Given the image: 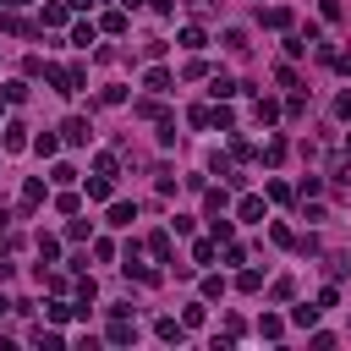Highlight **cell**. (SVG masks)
<instances>
[{
	"label": "cell",
	"mask_w": 351,
	"mask_h": 351,
	"mask_svg": "<svg viewBox=\"0 0 351 351\" xmlns=\"http://www.w3.org/2000/svg\"><path fill=\"white\" fill-rule=\"evenodd\" d=\"M55 148H60V137H55V132H38V137H33V154H44V159H49Z\"/></svg>",
	"instance_id": "12"
},
{
	"label": "cell",
	"mask_w": 351,
	"mask_h": 351,
	"mask_svg": "<svg viewBox=\"0 0 351 351\" xmlns=\"http://www.w3.org/2000/svg\"><path fill=\"white\" fill-rule=\"evenodd\" d=\"M335 115H340V121H351V93H340V99H335Z\"/></svg>",
	"instance_id": "32"
},
{
	"label": "cell",
	"mask_w": 351,
	"mask_h": 351,
	"mask_svg": "<svg viewBox=\"0 0 351 351\" xmlns=\"http://www.w3.org/2000/svg\"><path fill=\"white\" fill-rule=\"evenodd\" d=\"M208 115H214L208 104H192V110H186V121H192V126H208Z\"/></svg>",
	"instance_id": "28"
},
{
	"label": "cell",
	"mask_w": 351,
	"mask_h": 351,
	"mask_svg": "<svg viewBox=\"0 0 351 351\" xmlns=\"http://www.w3.org/2000/svg\"><path fill=\"white\" fill-rule=\"evenodd\" d=\"M104 33H126V5L121 11H104Z\"/></svg>",
	"instance_id": "17"
},
{
	"label": "cell",
	"mask_w": 351,
	"mask_h": 351,
	"mask_svg": "<svg viewBox=\"0 0 351 351\" xmlns=\"http://www.w3.org/2000/svg\"><path fill=\"white\" fill-rule=\"evenodd\" d=\"M49 181H55V186H71V181H77V170H71V165H55V170H49Z\"/></svg>",
	"instance_id": "26"
},
{
	"label": "cell",
	"mask_w": 351,
	"mask_h": 351,
	"mask_svg": "<svg viewBox=\"0 0 351 351\" xmlns=\"http://www.w3.org/2000/svg\"><path fill=\"white\" fill-rule=\"evenodd\" d=\"M148 252H154L159 263H170V236H165V230H154V236H148Z\"/></svg>",
	"instance_id": "9"
},
{
	"label": "cell",
	"mask_w": 351,
	"mask_h": 351,
	"mask_svg": "<svg viewBox=\"0 0 351 351\" xmlns=\"http://www.w3.org/2000/svg\"><path fill=\"white\" fill-rule=\"evenodd\" d=\"M38 258L55 263V258H60V241H55V236H38Z\"/></svg>",
	"instance_id": "20"
},
{
	"label": "cell",
	"mask_w": 351,
	"mask_h": 351,
	"mask_svg": "<svg viewBox=\"0 0 351 351\" xmlns=\"http://www.w3.org/2000/svg\"><path fill=\"white\" fill-rule=\"evenodd\" d=\"M38 203H44V181H27V186H22V208H27V214H33V208H38Z\"/></svg>",
	"instance_id": "8"
},
{
	"label": "cell",
	"mask_w": 351,
	"mask_h": 351,
	"mask_svg": "<svg viewBox=\"0 0 351 351\" xmlns=\"http://www.w3.org/2000/svg\"><path fill=\"white\" fill-rule=\"evenodd\" d=\"M181 324H186V329H197V324H203V302H192V307L181 313Z\"/></svg>",
	"instance_id": "31"
},
{
	"label": "cell",
	"mask_w": 351,
	"mask_h": 351,
	"mask_svg": "<svg viewBox=\"0 0 351 351\" xmlns=\"http://www.w3.org/2000/svg\"><path fill=\"white\" fill-rule=\"evenodd\" d=\"M176 38H181V44H186V49H203V44H208V33H203V27H197V22H186V27H181V33H176Z\"/></svg>",
	"instance_id": "5"
},
{
	"label": "cell",
	"mask_w": 351,
	"mask_h": 351,
	"mask_svg": "<svg viewBox=\"0 0 351 351\" xmlns=\"http://www.w3.org/2000/svg\"><path fill=\"white\" fill-rule=\"evenodd\" d=\"M132 219H137L132 203H110V225H132Z\"/></svg>",
	"instance_id": "15"
},
{
	"label": "cell",
	"mask_w": 351,
	"mask_h": 351,
	"mask_svg": "<svg viewBox=\"0 0 351 351\" xmlns=\"http://www.w3.org/2000/svg\"><path fill=\"white\" fill-rule=\"evenodd\" d=\"M225 49H230V55H247V33L230 27V33H225Z\"/></svg>",
	"instance_id": "18"
},
{
	"label": "cell",
	"mask_w": 351,
	"mask_h": 351,
	"mask_svg": "<svg viewBox=\"0 0 351 351\" xmlns=\"http://www.w3.org/2000/svg\"><path fill=\"white\" fill-rule=\"evenodd\" d=\"M346 159H351V137H346Z\"/></svg>",
	"instance_id": "40"
},
{
	"label": "cell",
	"mask_w": 351,
	"mask_h": 351,
	"mask_svg": "<svg viewBox=\"0 0 351 351\" xmlns=\"http://www.w3.org/2000/svg\"><path fill=\"white\" fill-rule=\"evenodd\" d=\"M143 88H148V93H170V88H176V77H170L165 66H154V71L143 77Z\"/></svg>",
	"instance_id": "3"
},
{
	"label": "cell",
	"mask_w": 351,
	"mask_h": 351,
	"mask_svg": "<svg viewBox=\"0 0 351 351\" xmlns=\"http://www.w3.org/2000/svg\"><path fill=\"white\" fill-rule=\"evenodd\" d=\"M154 11H159V16H170V11H176V0H154Z\"/></svg>",
	"instance_id": "33"
},
{
	"label": "cell",
	"mask_w": 351,
	"mask_h": 351,
	"mask_svg": "<svg viewBox=\"0 0 351 351\" xmlns=\"http://www.w3.org/2000/svg\"><path fill=\"white\" fill-rule=\"evenodd\" d=\"M335 66H340V71H346V77H351V55H335Z\"/></svg>",
	"instance_id": "34"
},
{
	"label": "cell",
	"mask_w": 351,
	"mask_h": 351,
	"mask_svg": "<svg viewBox=\"0 0 351 351\" xmlns=\"http://www.w3.org/2000/svg\"><path fill=\"white\" fill-rule=\"evenodd\" d=\"M296 192H302V197H318V192H324V181H318V176H302V186H296Z\"/></svg>",
	"instance_id": "29"
},
{
	"label": "cell",
	"mask_w": 351,
	"mask_h": 351,
	"mask_svg": "<svg viewBox=\"0 0 351 351\" xmlns=\"http://www.w3.org/2000/svg\"><path fill=\"white\" fill-rule=\"evenodd\" d=\"M236 285H241V291H258V285H263V274H258V269H241V274H236Z\"/></svg>",
	"instance_id": "27"
},
{
	"label": "cell",
	"mask_w": 351,
	"mask_h": 351,
	"mask_svg": "<svg viewBox=\"0 0 351 351\" xmlns=\"http://www.w3.org/2000/svg\"><path fill=\"white\" fill-rule=\"evenodd\" d=\"M121 5H126V11H137V5H143V0H121Z\"/></svg>",
	"instance_id": "38"
},
{
	"label": "cell",
	"mask_w": 351,
	"mask_h": 351,
	"mask_svg": "<svg viewBox=\"0 0 351 351\" xmlns=\"http://www.w3.org/2000/svg\"><path fill=\"white\" fill-rule=\"evenodd\" d=\"M88 197H93V203H110V176H93V181H88Z\"/></svg>",
	"instance_id": "13"
},
{
	"label": "cell",
	"mask_w": 351,
	"mask_h": 351,
	"mask_svg": "<svg viewBox=\"0 0 351 351\" xmlns=\"http://www.w3.org/2000/svg\"><path fill=\"white\" fill-rule=\"evenodd\" d=\"M104 340H110V346H132V340H137V329H132V318H126V313H115V324L104 329Z\"/></svg>",
	"instance_id": "2"
},
{
	"label": "cell",
	"mask_w": 351,
	"mask_h": 351,
	"mask_svg": "<svg viewBox=\"0 0 351 351\" xmlns=\"http://www.w3.org/2000/svg\"><path fill=\"white\" fill-rule=\"evenodd\" d=\"M219 296H225V280L208 274V280H203V302H219Z\"/></svg>",
	"instance_id": "22"
},
{
	"label": "cell",
	"mask_w": 351,
	"mask_h": 351,
	"mask_svg": "<svg viewBox=\"0 0 351 351\" xmlns=\"http://www.w3.org/2000/svg\"><path fill=\"white\" fill-rule=\"evenodd\" d=\"M66 5H77V11H82V5H93V0H66Z\"/></svg>",
	"instance_id": "37"
},
{
	"label": "cell",
	"mask_w": 351,
	"mask_h": 351,
	"mask_svg": "<svg viewBox=\"0 0 351 351\" xmlns=\"http://www.w3.org/2000/svg\"><path fill=\"white\" fill-rule=\"evenodd\" d=\"M88 132H93V126H88V115H71V121L60 126V143H71V148H82V143H88Z\"/></svg>",
	"instance_id": "1"
},
{
	"label": "cell",
	"mask_w": 351,
	"mask_h": 351,
	"mask_svg": "<svg viewBox=\"0 0 351 351\" xmlns=\"http://www.w3.org/2000/svg\"><path fill=\"white\" fill-rule=\"evenodd\" d=\"M252 115H258V126H274V121H280V104H274V99H258Z\"/></svg>",
	"instance_id": "7"
},
{
	"label": "cell",
	"mask_w": 351,
	"mask_h": 351,
	"mask_svg": "<svg viewBox=\"0 0 351 351\" xmlns=\"http://www.w3.org/2000/svg\"><path fill=\"white\" fill-rule=\"evenodd\" d=\"M5 148H27V126H22V121L5 126Z\"/></svg>",
	"instance_id": "11"
},
{
	"label": "cell",
	"mask_w": 351,
	"mask_h": 351,
	"mask_svg": "<svg viewBox=\"0 0 351 351\" xmlns=\"http://www.w3.org/2000/svg\"><path fill=\"white\" fill-rule=\"evenodd\" d=\"M263 27H291V11H285V5H269V11H263Z\"/></svg>",
	"instance_id": "10"
},
{
	"label": "cell",
	"mask_w": 351,
	"mask_h": 351,
	"mask_svg": "<svg viewBox=\"0 0 351 351\" xmlns=\"http://www.w3.org/2000/svg\"><path fill=\"white\" fill-rule=\"evenodd\" d=\"M186 5H192V11H208V5H214V0H186Z\"/></svg>",
	"instance_id": "35"
},
{
	"label": "cell",
	"mask_w": 351,
	"mask_h": 351,
	"mask_svg": "<svg viewBox=\"0 0 351 351\" xmlns=\"http://www.w3.org/2000/svg\"><path fill=\"white\" fill-rule=\"evenodd\" d=\"M291 324H296V329H313V324H318V307H291Z\"/></svg>",
	"instance_id": "16"
},
{
	"label": "cell",
	"mask_w": 351,
	"mask_h": 351,
	"mask_svg": "<svg viewBox=\"0 0 351 351\" xmlns=\"http://www.w3.org/2000/svg\"><path fill=\"white\" fill-rule=\"evenodd\" d=\"M192 263H214V236L208 241H192Z\"/></svg>",
	"instance_id": "21"
},
{
	"label": "cell",
	"mask_w": 351,
	"mask_h": 351,
	"mask_svg": "<svg viewBox=\"0 0 351 351\" xmlns=\"http://www.w3.org/2000/svg\"><path fill=\"white\" fill-rule=\"evenodd\" d=\"M0 27H5V33H33V27H27L16 11H5V16H0Z\"/></svg>",
	"instance_id": "24"
},
{
	"label": "cell",
	"mask_w": 351,
	"mask_h": 351,
	"mask_svg": "<svg viewBox=\"0 0 351 351\" xmlns=\"http://www.w3.org/2000/svg\"><path fill=\"white\" fill-rule=\"evenodd\" d=\"M71 44H82V49H88V44H93V22H77V27H71Z\"/></svg>",
	"instance_id": "25"
},
{
	"label": "cell",
	"mask_w": 351,
	"mask_h": 351,
	"mask_svg": "<svg viewBox=\"0 0 351 351\" xmlns=\"http://www.w3.org/2000/svg\"><path fill=\"white\" fill-rule=\"evenodd\" d=\"M0 5H22V0H0Z\"/></svg>",
	"instance_id": "39"
},
{
	"label": "cell",
	"mask_w": 351,
	"mask_h": 351,
	"mask_svg": "<svg viewBox=\"0 0 351 351\" xmlns=\"http://www.w3.org/2000/svg\"><path fill=\"white\" fill-rule=\"evenodd\" d=\"M11 307H16V302H5V296H0V318H5V313H11Z\"/></svg>",
	"instance_id": "36"
},
{
	"label": "cell",
	"mask_w": 351,
	"mask_h": 351,
	"mask_svg": "<svg viewBox=\"0 0 351 351\" xmlns=\"http://www.w3.org/2000/svg\"><path fill=\"white\" fill-rule=\"evenodd\" d=\"M208 88H214V99H230V93H241V82H230V77H214Z\"/></svg>",
	"instance_id": "19"
},
{
	"label": "cell",
	"mask_w": 351,
	"mask_h": 351,
	"mask_svg": "<svg viewBox=\"0 0 351 351\" xmlns=\"http://www.w3.org/2000/svg\"><path fill=\"white\" fill-rule=\"evenodd\" d=\"M154 335H159V340H176V346H181V340H186V324H181V318H159V324H154Z\"/></svg>",
	"instance_id": "4"
},
{
	"label": "cell",
	"mask_w": 351,
	"mask_h": 351,
	"mask_svg": "<svg viewBox=\"0 0 351 351\" xmlns=\"http://www.w3.org/2000/svg\"><path fill=\"white\" fill-rule=\"evenodd\" d=\"M258 335H263V340H280V335H285V324H280V318H274V313H269V318H263V324H258Z\"/></svg>",
	"instance_id": "23"
},
{
	"label": "cell",
	"mask_w": 351,
	"mask_h": 351,
	"mask_svg": "<svg viewBox=\"0 0 351 351\" xmlns=\"http://www.w3.org/2000/svg\"><path fill=\"white\" fill-rule=\"evenodd\" d=\"M38 27H66V5H44L38 11Z\"/></svg>",
	"instance_id": "6"
},
{
	"label": "cell",
	"mask_w": 351,
	"mask_h": 351,
	"mask_svg": "<svg viewBox=\"0 0 351 351\" xmlns=\"http://www.w3.org/2000/svg\"><path fill=\"white\" fill-rule=\"evenodd\" d=\"M66 241H88V219H71L66 225Z\"/></svg>",
	"instance_id": "30"
},
{
	"label": "cell",
	"mask_w": 351,
	"mask_h": 351,
	"mask_svg": "<svg viewBox=\"0 0 351 351\" xmlns=\"http://www.w3.org/2000/svg\"><path fill=\"white\" fill-rule=\"evenodd\" d=\"M236 214H241V219H263V197H241Z\"/></svg>",
	"instance_id": "14"
}]
</instances>
